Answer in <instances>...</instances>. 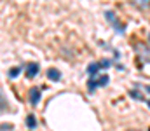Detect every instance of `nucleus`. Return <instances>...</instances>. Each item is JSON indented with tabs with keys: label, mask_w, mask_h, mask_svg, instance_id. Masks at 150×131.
<instances>
[{
	"label": "nucleus",
	"mask_w": 150,
	"mask_h": 131,
	"mask_svg": "<svg viewBox=\"0 0 150 131\" xmlns=\"http://www.w3.org/2000/svg\"><path fill=\"white\" fill-rule=\"evenodd\" d=\"M147 91H149V93H150V86H147Z\"/></svg>",
	"instance_id": "12"
},
{
	"label": "nucleus",
	"mask_w": 150,
	"mask_h": 131,
	"mask_svg": "<svg viewBox=\"0 0 150 131\" xmlns=\"http://www.w3.org/2000/svg\"><path fill=\"white\" fill-rule=\"evenodd\" d=\"M19 74H21V67H12V68L9 70V77H11V79H16Z\"/></svg>",
	"instance_id": "5"
},
{
	"label": "nucleus",
	"mask_w": 150,
	"mask_h": 131,
	"mask_svg": "<svg viewBox=\"0 0 150 131\" xmlns=\"http://www.w3.org/2000/svg\"><path fill=\"white\" fill-rule=\"evenodd\" d=\"M147 103H149V107H150V100H149V101H147Z\"/></svg>",
	"instance_id": "13"
},
{
	"label": "nucleus",
	"mask_w": 150,
	"mask_h": 131,
	"mask_svg": "<svg viewBox=\"0 0 150 131\" xmlns=\"http://www.w3.org/2000/svg\"><path fill=\"white\" fill-rule=\"evenodd\" d=\"M47 79H51V81L58 82V81L61 79V74H59V70H58V68H49V70H47Z\"/></svg>",
	"instance_id": "3"
},
{
	"label": "nucleus",
	"mask_w": 150,
	"mask_h": 131,
	"mask_svg": "<svg viewBox=\"0 0 150 131\" xmlns=\"http://www.w3.org/2000/svg\"><path fill=\"white\" fill-rule=\"evenodd\" d=\"M26 126H28V128H35V126H37V121H35L33 115H28V117H26Z\"/></svg>",
	"instance_id": "7"
},
{
	"label": "nucleus",
	"mask_w": 150,
	"mask_h": 131,
	"mask_svg": "<svg viewBox=\"0 0 150 131\" xmlns=\"http://www.w3.org/2000/svg\"><path fill=\"white\" fill-rule=\"evenodd\" d=\"M149 40H150V35H149Z\"/></svg>",
	"instance_id": "14"
},
{
	"label": "nucleus",
	"mask_w": 150,
	"mask_h": 131,
	"mask_svg": "<svg viewBox=\"0 0 150 131\" xmlns=\"http://www.w3.org/2000/svg\"><path fill=\"white\" fill-rule=\"evenodd\" d=\"M129 96H131V98H134V100H142V94H140L138 91H134V89H131V91H129Z\"/></svg>",
	"instance_id": "10"
},
{
	"label": "nucleus",
	"mask_w": 150,
	"mask_h": 131,
	"mask_svg": "<svg viewBox=\"0 0 150 131\" xmlns=\"http://www.w3.org/2000/svg\"><path fill=\"white\" fill-rule=\"evenodd\" d=\"M133 131H136V130H133Z\"/></svg>",
	"instance_id": "15"
},
{
	"label": "nucleus",
	"mask_w": 150,
	"mask_h": 131,
	"mask_svg": "<svg viewBox=\"0 0 150 131\" xmlns=\"http://www.w3.org/2000/svg\"><path fill=\"white\" fill-rule=\"evenodd\" d=\"M38 101H40V89L38 87H32L30 89V103L37 105Z\"/></svg>",
	"instance_id": "1"
},
{
	"label": "nucleus",
	"mask_w": 150,
	"mask_h": 131,
	"mask_svg": "<svg viewBox=\"0 0 150 131\" xmlns=\"http://www.w3.org/2000/svg\"><path fill=\"white\" fill-rule=\"evenodd\" d=\"M38 74V63H28L26 65V77H35Z\"/></svg>",
	"instance_id": "2"
},
{
	"label": "nucleus",
	"mask_w": 150,
	"mask_h": 131,
	"mask_svg": "<svg viewBox=\"0 0 150 131\" xmlns=\"http://www.w3.org/2000/svg\"><path fill=\"white\" fill-rule=\"evenodd\" d=\"M96 81H98V86H107V84H108V81H110V79H108V75H107V74H105V75H101V77H100V79H96Z\"/></svg>",
	"instance_id": "6"
},
{
	"label": "nucleus",
	"mask_w": 150,
	"mask_h": 131,
	"mask_svg": "<svg viewBox=\"0 0 150 131\" xmlns=\"http://www.w3.org/2000/svg\"><path fill=\"white\" fill-rule=\"evenodd\" d=\"M110 65H112L110 59H101V61H100V67H101V68H108Z\"/></svg>",
	"instance_id": "11"
},
{
	"label": "nucleus",
	"mask_w": 150,
	"mask_h": 131,
	"mask_svg": "<svg viewBox=\"0 0 150 131\" xmlns=\"http://www.w3.org/2000/svg\"><path fill=\"white\" fill-rule=\"evenodd\" d=\"M101 67H100V63H91L89 67H87V74L91 75V77H98V70H100Z\"/></svg>",
	"instance_id": "4"
},
{
	"label": "nucleus",
	"mask_w": 150,
	"mask_h": 131,
	"mask_svg": "<svg viewBox=\"0 0 150 131\" xmlns=\"http://www.w3.org/2000/svg\"><path fill=\"white\" fill-rule=\"evenodd\" d=\"M105 16H107V19H108V23L115 25V14H113L112 11H107V12H105Z\"/></svg>",
	"instance_id": "9"
},
{
	"label": "nucleus",
	"mask_w": 150,
	"mask_h": 131,
	"mask_svg": "<svg viewBox=\"0 0 150 131\" xmlns=\"http://www.w3.org/2000/svg\"><path fill=\"white\" fill-rule=\"evenodd\" d=\"M87 87H89V91H94V87H98V81H96V77H91V79H89Z\"/></svg>",
	"instance_id": "8"
}]
</instances>
